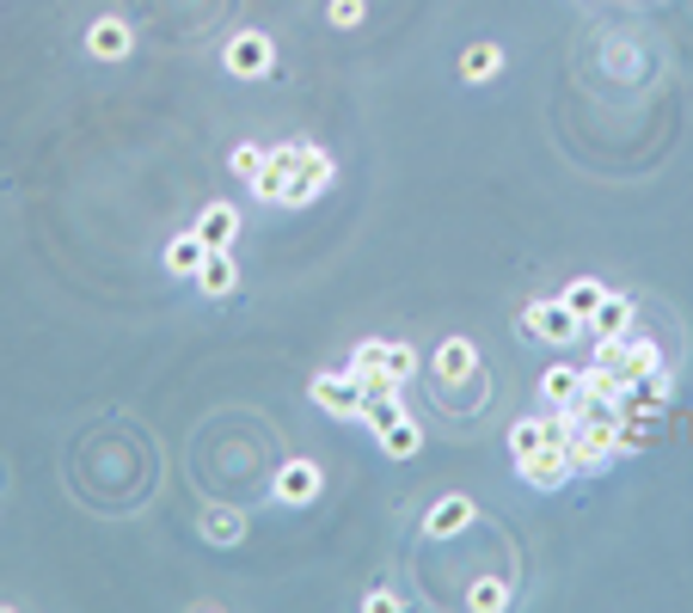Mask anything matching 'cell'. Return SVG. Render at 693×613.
<instances>
[{
	"instance_id": "6da1fadb",
	"label": "cell",
	"mask_w": 693,
	"mask_h": 613,
	"mask_svg": "<svg viewBox=\"0 0 693 613\" xmlns=\"http://www.w3.org/2000/svg\"><path fill=\"white\" fill-rule=\"evenodd\" d=\"M362 424L381 436V448L393 460H412L417 448H424V429L412 424V412L400 405V393H393V398H362Z\"/></svg>"
},
{
	"instance_id": "7a4b0ae2",
	"label": "cell",
	"mask_w": 693,
	"mask_h": 613,
	"mask_svg": "<svg viewBox=\"0 0 693 613\" xmlns=\"http://www.w3.org/2000/svg\"><path fill=\"white\" fill-rule=\"evenodd\" d=\"M522 325H528V337H546V344H570V337H584L589 325L570 313L565 301H534L522 313Z\"/></svg>"
},
{
	"instance_id": "3957f363",
	"label": "cell",
	"mask_w": 693,
	"mask_h": 613,
	"mask_svg": "<svg viewBox=\"0 0 693 613\" xmlns=\"http://www.w3.org/2000/svg\"><path fill=\"white\" fill-rule=\"evenodd\" d=\"M277 68V44L264 37V31H240V37H228V74L240 80H258Z\"/></svg>"
},
{
	"instance_id": "277c9868",
	"label": "cell",
	"mask_w": 693,
	"mask_h": 613,
	"mask_svg": "<svg viewBox=\"0 0 693 613\" xmlns=\"http://www.w3.org/2000/svg\"><path fill=\"white\" fill-rule=\"evenodd\" d=\"M294 166H301V141H282V148L264 153V172L252 178L264 203H289V184H294Z\"/></svg>"
},
{
	"instance_id": "5b68a950",
	"label": "cell",
	"mask_w": 693,
	"mask_h": 613,
	"mask_svg": "<svg viewBox=\"0 0 693 613\" xmlns=\"http://www.w3.org/2000/svg\"><path fill=\"white\" fill-rule=\"evenodd\" d=\"M332 184V153L313 148V141H301V166H294V184H289V203L282 209H301V203H313Z\"/></svg>"
},
{
	"instance_id": "8992f818",
	"label": "cell",
	"mask_w": 693,
	"mask_h": 613,
	"mask_svg": "<svg viewBox=\"0 0 693 613\" xmlns=\"http://www.w3.org/2000/svg\"><path fill=\"white\" fill-rule=\"evenodd\" d=\"M313 405L332 417H362V386H356V374H313Z\"/></svg>"
},
{
	"instance_id": "52a82bcc",
	"label": "cell",
	"mask_w": 693,
	"mask_h": 613,
	"mask_svg": "<svg viewBox=\"0 0 693 613\" xmlns=\"http://www.w3.org/2000/svg\"><path fill=\"white\" fill-rule=\"evenodd\" d=\"M350 368H386V374H412L417 368V350L412 344H386V337H369V344H356V356H350Z\"/></svg>"
},
{
	"instance_id": "ba28073f",
	"label": "cell",
	"mask_w": 693,
	"mask_h": 613,
	"mask_svg": "<svg viewBox=\"0 0 693 613\" xmlns=\"http://www.w3.org/2000/svg\"><path fill=\"white\" fill-rule=\"evenodd\" d=\"M516 466H522V478H528V485H534V490H558V485H565V478H570V454H565V448H558V442H546V448H540V454L516 460Z\"/></svg>"
},
{
	"instance_id": "9c48e42d",
	"label": "cell",
	"mask_w": 693,
	"mask_h": 613,
	"mask_svg": "<svg viewBox=\"0 0 693 613\" xmlns=\"http://www.w3.org/2000/svg\"><path fill=\"white\" fill-rule=\"evenodd\" d=\"M577 393H584V368L558 362V368L540 374V412H570V398Z\"/></svg>"
},
{
	"instance_id": "30bf717a",
	"label": "cell",
	"mask_w": 693,
	"mask_h": 613,
	"mask_svg": "<svg viewBox=\"0 0 693 613\" xmlns=\"http://www.w3.org/2000/svg\"><path fill=\"white\" fill-rule=\"evenodd\" d=\"M233 233H240V209H233V203H209V209L197 215V240L209 245V252H228Z\"/></svg>"
},
{
	"instance_id": "8fae6325",
	"label": "cell",
	"mask_w": 693,
	"mask_h": 613,
	"mask_svg": "<svg viewBox=\"0 0 693 613\" xmlns=\"http://www.w3.org/2000/svg\"><path fill=\"white\" fill-rule=\"evenodd\" d=\"M430 362H436V381H448V386H454V381H473V374H478V350L466 344V337H448Z\"/></svg>"
},
{
	"instance_id": "7c38bea8",
	"label": "cell",
	"mask_w": 693,
	"mask_h": 613,
	"mask_svg": "<svg viewBox=\"0 0 693 613\" xmlns=\"http://www.w3.org/2000/svg\"><path fill=\"white\" fill-rule=\"evenodd\" d=\"M320 466H313V460H289V466H282L277 473V497L282 504H313V497H320Z\"/></svg>"
},
{
	"instance_id": "4fadbf2b",
	"label": "cell",
	"mask_w": 693,
	"mask_h": 613,
	"mask_svg": "<svg viewBox=\"0 0 693 613\" xmlns=\"http://www.w3.org/2000/svg\"><path fill=\"white\" fill-rule=\"evenodd\" d=\"M657 368H662L657 344H650L645 332H632V337H626V356H620V368H614V381L632 386V381H645V374H657Z\"/></svg>"
},
{
	"instance_id": "5bb4252c",
	"label": "cell",
	"mask_w": 693,
	"mask_h": 613,
	"mask_svg": "<svg viewBox=\"0 0 693 613\" xmlns=\"http://www.w3.org/2000/svg\"><path fill=\"white\" fill-rule=\"evenodd\" d=\"M86 49H93L99 61H124L129 49H136V37H129L124 19H93V31H86Z\"/></svg>"
},
{
	"instance_id": "9a60e30c",
	"label": "cell",
	"mask_w": 693,
	"mask_h": 613,
	"mask_svg": "<svg viewBox=\"0 0 693 613\" xmlns=\"http://www.w3.org/2000/svg\"><path fill=\"white\" fill-rule=\"evenodd\" d=\"M466 521H473V497H442V504L424 516V534H430V540H454Z\"/></svg>"
},
{
	"instance_id": "2e32d148",
	"label": "cell",
	"mask_w": 693,
	"mask_h": 613,
	"mask_svg": "<svg viewBox=\"0 0 693 613\" xmlns=\"http://www.w3.org/2000/svg\"><path fill=\"white\" fill-rule=\"evenodd\" d=\"M203 540H209V546H240V540H246V516L228 509V504L203 509Z\"/></svg>"
},
{
	"instance_id": "e0dca14e",
	"label": "cell",
	"mask_w": 693,
	"mask_h": 613,
	"mask_svg": "<svg viewBox=\"0 0 693 613\" xmlns=\"http://www.w3.org/2000/svg\"><path fill=\"white\" fill-rule=\"evenodd\" d=\"M589 332H596V337H632V301H626V294H601Z\"/></svg>"
},
{
	"instance_id": "ac0fdd59",
	"label": "cell",
	"mask_w": 693,
	"mask_h": 613,
	"mask_svg": "<svg viewBox=\"0 0 693 613\" xmlns=\"http://www.w3.org/2000/svg\"><path fill=\"white\" fill-rule=\"evenodd\" d=\"M233 282H240V264L228 258V252H209V258H203V270H197V289L203 294H233Z\"/></svg>"
},
{
	"instance_id": "d6986e66",
	"label": "cell",
	"mask_w": 693,
	"mask_h": 613,
	"mask_svg": "<svg viewBox=\"0 0 693 613\" xmlns=\"http://www.w3.org/2000/svg\"><path fill=\"white\" fill-rule=\"evenodd\" d=\"M203 258H209V245L197 240V228L178 233V240L166 245V270H172V276H197V270H203Z\"/></svg>"
},
{
	"instance_id": "ffe728a7",
	"label": "cell",
	"mask_w": 693,
	"mask_h": 613,
	"mask_svg": "<svg viewBox=\"0 0 693 613\" xmlns=\"http://www.w3.org/2000/svg\"><path fill=\"white\" fill-rule=\"evenodd\" d=\"M601 294H608V289H601V282H589V276H584V282H570V289L565 294H558V301H565L570 307V313H577V320H596V307H601Z\"/></svg>"
},
{
	"instance_id": "44dd1931",
	"label": "cell",
	"mask_w": 693,
	"mask_h": 613,
	"mask_svg": "<svg viewBox=\"0 0 693 613\" xmlns=\"http://www.w3.org/2000/svg\"><path fill=\"white\" fill-rule=\"evenodd\" d=\"M497 68H504V49H497V44H473V49L461 56V74H466V80H492Z\"/></svg>"
},
{
	"instance_id": "7402d4cb",
	"label": "cell",
	"mask_w": 693,
	"mask_h": 613,
	"mask_svg": "<svg viewBox=\"0 0 693 613\" xmlns=\"http://www.w3.org/2000/svg\"><path fill=\"white\" fill-rule=\"evenodd\" d=\"M350 374H356V386H362V398H393V393H400V374H386V368H350Z\"/></svg>"
},
{
	"instance_id": "603a6c76",
	"label": "cell",
	"mask_w": 693,
	"mask_h": 613,
	"mask_svg": "<svg viewBox=\"0 0 693 613\" xmlns=\"http://www.w3.org/2000/svg\"><path fill=\"white\" fill-rule=\"evenodd\" d=\"M466 601H473L478 613H492V608H509V589H504V582H492V577H485V582H473V595H466Z\"/></svg>"
},
{
	"instance_id": "cb8c5ba5",
	"label": "cell",
	"mask_w": 693,
	"mask_h": 613,
	"mask_svg": "<svg viewBox=\"0 0 693 613\" xmlns=\"http://www.w3.org/2000/svg\"><path fill=\"white\" fill-rule=\"evenodd\" d=\"M264 153H270V148H252V141H246V148H233V172L252 184V178L264 172Z\"/></svg>"
},
{
	"instance_id": "d4e9b609",
	"label": "cell",
	"mask_w": 693,
	"mask_h": 613,
	"mask_svg": "<svg viewBox=\"0 0 693 613\" xmlns=\"http://www.w3.org/2000/svg\"><path fill=\"white\" fill-rule=\"evenodd\" d=\"M332 25H362V0H332Z\"/></svg>"
}]
</instances>
